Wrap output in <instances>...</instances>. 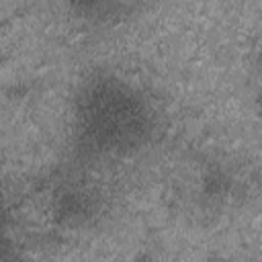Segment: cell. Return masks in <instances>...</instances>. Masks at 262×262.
<instances>
[{
    "label": "cell",
    "instance_id": "cell-1",
    "mask_svg": "<svg viewBox=\"0 0 262 262\" xmlns=\"http://www.w3.org/2000/svg\"><path fill=\"white\" fill-rule=\"evenodd\" d=\"M70 129L78 156L125 160L154 141L160 113L141 84L113 70H94L74 92Z\"/></svg>",
    "mask_w": 262,
    "mask_h": 262
}]
</instances>
